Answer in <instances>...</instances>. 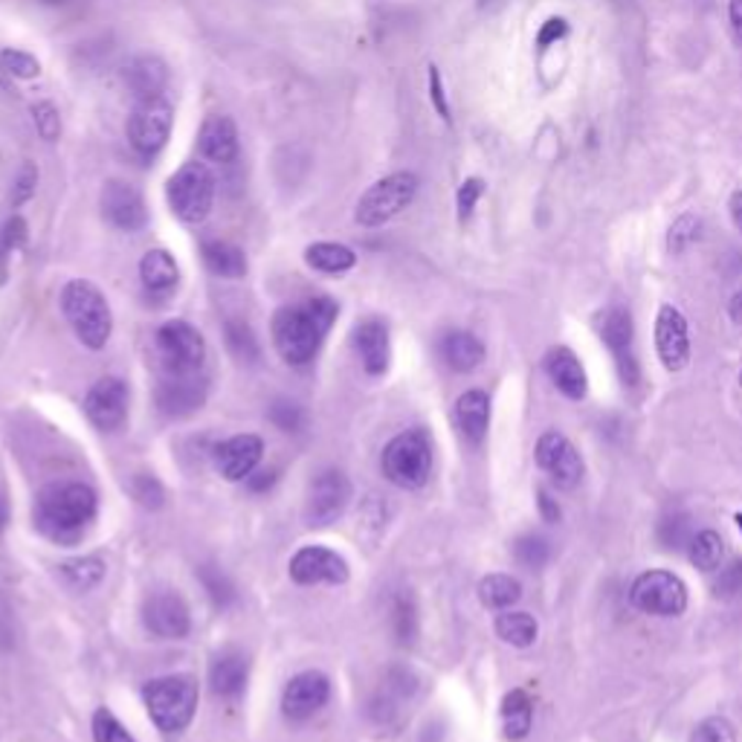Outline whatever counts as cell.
Listing matches in <instances>:
<instances>
[{"label":"cell","mask_w":742,"mask_h":742,"mask_svg":"<svg viewBox=\"0 0 742 742\" xmlns=\"http://www.w3.org/2000/svg\"><path fill=\"white\" fill-rule=\"evenodd\" d=\"M97 494L81 481H53L35 496L33 522L58 545H73L97 519Z\"/></svg>","instance_id":"obj_1"},{"label":"cell","mask_w":742,"mask_h":742,"mask_svg":"<svg viewBox=\"0 0 742 742\" xmlns=\"http://www.w3.org/2000/svg\"><path fill=\"white\" fill-rule=\"evenodd\" d=\"M336 313H340V308L328 296L279 308L273 317V345H276L279 357L290 366L311 363L320 352L325 334L336 322Z\"/></svg>","instance_id":"obj_2"},{"label":"cell","mask_w":742,"mask_h":742,"mask_svg":"<svg viewBox=\"0 0 742 742\" xmlns=\"http://www.w3.org/2000/svg\"><path fill=\"white\" fill-rule=\"evenodd\" d=\"M62 313L70 322L73 334L79 336V343L88 345L90 352H99L108 345L113 334V313L104 294L93 281H67L62 288Z\"/></svg>","instance_id":"obj_3"},{"label":"cell","mask_w":742,"mask_h":742,"mask_svg":"<svg viewBox=\"0 0 742 742\" xmlns=\"http://www.w3.org/2000/svg\"><path fill=\"white\" fill-rule=\"evenodd\" d=\"M148 717L163 734H177L189 728L198 710V682L192 676H163L148 682L143 690Z\"/></svg>","instance_id":"obj_4"},{"label":"cell","mask_w":742,"mask_h":742,"mask_svg":"<svg viewBox=\"0 0 742 742\" xmlns=\"http://www.w3.org/2000/svg\"><path fill=\"white\" fill-rule=\"evenodd\" d=\"M380 470H384V476L395 487H403V490L423 487L432 470L430 439L421 430H407L395 435L386 444L384 458H380Z\"/></svg>","instance_id":"obj_5"},{"label":"cell","mask_w":742,"mask_h":742,"mask_svg":"<svg viewBox=\"0 0 742 742\" xmlns=\"http://www.w3.org/2000/svg\"><path fill=\"white\" fill-rule=\"evenodd\" d=\"M168 207L184 224L207 221L215 203V177L203 163H184L175 175L168 177Z\"/></svg>","instance_id":"obj_6"},{"label":"cell","mask_w":742,"mask_h":742,"mask_svg":"<svg viewBox=\"0 0 742 742\" xmlns=\"http://www.w3.org/2000/svg\"><path fill=\"white\" fill-rule=\"evenodd\" d=\"M418 195V177L412 171H395L389 177H380L377 184L366 189V195L357 203L359 226H384L391 218H398L403 209L416 200Z\"/></svg>","instance_id":"obj_7"},{"label":"cell","mask_w":742,"mask_h":742,"mask_svg":"<svg viewBox=\"0 0 742 742\" xmlns=\"http://www.w3.org/2000/svg\"><path fill=\"white\" fill-rule=\"evenodd\" d=\"M157 357L166 375H198L207 359V343L198 328L171 320L157 331Z\"/></svg>","instance_id":"obj_8"},{"label":"cell","mask_w":742,"mask_h":742,"mask_svg":"<svg viewBox=\"0 0 742 742\" xmlns=\"http://www.w3.org/2000/svg\"><path fill=\"white\" fill-rule=\"evenodd\" d=\"M171 122H175V113L163 97L136 102L129 117V140L134 152L143 157H157L171 136Z\"/></svg>","instance_id":"obj_9"},{"label":"cell","mask_w":742,"mask_h":742,"mask_svg":"<svg viewBox=\"0 0 742 742\" xmlns=\"http://www.w3.org/2000/svg\"><path fill=\"white\" fill-rule=\"evenodd\" d=\"M632 603L641 612L662 614V618H676L687 609V589L671 572H646L632 583L630 591Z\"/></svg>","instance_id":"obj_10"},{"label":"cell","mask_w":742,"mask_h":742,"mask_svg":"<svg viewBox=\"0 0 742 742\" xmlns=\"http://www.w3.org/2000/svg\"><path fill=\"white\" fill-rule=\"evenodd\" d=\"M352 502V481L343 470H322L311 481L308 502H304V519L308 525L325 528L343 517L345 508Z\"/></svg>","instance_id":"obj_11"},{"label":"cell","mask_w":742,"mask_h":742,"mask_svg":"<svg viewBox=\"0 0 742 742\" xmlns=\"http://www.w3.org/2000/svg\"><path fill=\"white\" fill-rule=\"evenodd\" d=\"M600 340L607 343V348L612 352L614 366H618V375H621L623 386L639 384V354H635V325H632V317L627 308H609L603 317H600Z\"/></svg>","instance_id":"obj_12"},{"label":"cell","mask_w":742,"mask_h":742,"mask_svg":"<svg viewBox=\"0 0 742 742\" xmlns=\"http://www.w3.org/2000/svg\"><path fill=\"white\" fill-rule=\"evenodd\" d=\"M290 580L299 583V586H343L348 580V563H345L343 554L325 549V545H304L290 557Z\"/></svg>","instance_id":"obj_13"},{"label":"cell","mask_w":742,"mask_h":742,"mask_svg":"<svg viewBox=\"0 0 742 742\" xmlns=\"http://www.w3.org/2000/svg\"><path fill=\"white\" fill-rule=\"evenodd\" d=\"M143 621L152 635L166 641H180L192 630V614L186 600L171 589L152 591L143 603Z\"/></svg>","instance_id":"obj_14"},{"label":"cell","mask_w":742,"mask_h":742,"mask_svg":"<svg viewBox=\"0 0 742 742\" xmlns=\"http://www.w3.org/2000/svg\"><path fill=\"white\" fill-rule=\"evenodd\" d=\"M85 416L102 432L120 430L129 418V386L120 377H102L85 398Z\"/></svg>","instance_id":"obj_15"},{"label":"cell","mask_w":742,"mask_h":742,"mask_svg":"<svg viewBox=\"0 0 742 742\" xmlns=\"http://www.w3.org/2000/svg\"><path fill=\"white\" fill-rule=\"evenodd\" d=\"M328 696H331V682H328L325 673L304 671L290 678L288 687H285L281 713L290 722H304V719H311L313 713H320L325 708Z\"/></svg>","instance_id":"obj_16"},{"label":"cell","mask_w":742,"mask_h":742,"mask_svg":"<svg viewBox=\"0 0 742 742\" xmlns=\"http://www.w3.org/2000/svg\"><path fill=\"white\" fill-rule=\"evenodd\" d=\"M102 215L120 232H140L148 224L145 198L125 180H108L102 189Z\"/></svg>","instance_id":"obj_17"},{"label":"cell","mask_w":742,"mask_h":742,"mask_svg":"<svg viewBox=\"0 0 742 742\" xmlns=\"http://www.w3.org/2000/svg\"><path fill=\"white\" fill-rule=\"evenodd\" d=\"M536 464L549 473L560 487H575L583 479V462L575 444L560 435V432H545L536 441Z\"/></svg>","instance_id":"obj_18"},{"label":"cell","mask_w":742,"mask_h":742,"mask_svg":"<svg viewBox=\"0 0 742 742\" xmlns=\"http://www.w3.org/2000/svg\"><path fill=\"white\" fill-rule=\"evenodd\" d=\"M209 384L200 375H166L157 386V407L168 418H186L207 403Z\"/></svg>","instance_id":"obj_19"},{"label":"cell","mask_w":742,"mask_h":742,"mask_svg":"<svg viewBox=\"0 0 742 742\" xmlns=\"http://www.w3.org/2000/svg\"><path fill=\"white\" fill-rule=\"evenodd\" d=\"M655 348L667 372H682L690 359L687 322L673 304H662V311L655 317Z\"/></svg>","instance_id":"obj_20"},{"label":"cell","mask_w":742,"mask_h":742,"mask_svg":"<svg viewBox=\"0 0 742 742\" xmlns=\"http://www.w3.org/2000/svg\"><path fill=\"white\" fill-rule=\"evenodd\" d=\"M262 453L264 444L258 435H232L215 447V467L226 481H244L250 473H256Z\"/></svg>","instance_id":"obj_21"},{"label":"cell","mask_w":742,"mask_h":742,"mask_svg":"<svg viewBox=\"0 0 742 742\" xmlns=\"http://www.w3.org/2000/svg\"><path fill=\"white\" fill-rule=\"evenodd\" d=\"M122 85L134 93L136 102L163 97V90L168 88L166 62H163L160 56H152V53L129 58V62L122 65Z\"/></svg>","instance_id":"obj_22"},{"label":"cell","mask_w":742,"mask_h":742,"mask_svg":"<svg viewBox=\"0 0 742 742\" xmlns=\"http://www.w3.org/2000/svg\"><path fill=\"white\" fill-rule=\"evenodd\" d=\"M198 145L200 154H203L207 160L221 163V166L232 163L241 152L235 122H232L230 117H224V113H212V117H207V122L200 125Z\"/></svg>","instance_id":"obj_23"},{"label":"cell","mask_w":742,"mask_h":742,"mask_svg":"<svg viewBox=\"0 0 742 742\" xmlns=\"http://www.w3.org/2000/svg\"><path fill=\"white\" fill-rule=\"evenodd\" d=\"M250 662L241 650H221L209 664V687L221 699H239L247 687Z\"/></svg>","instance_id":"obj_24"},{"label":"cell","mask_w":742,"mask_h":742,"mask_svg":"<svg viewBox=\"0 0 742 742\" xmlns=\"http://www.w3.org/2000/svg\"><path fill=\"white\" fill-rule=\"evenodd\" d=\"M545 368H549L551 380L557 384V389L572 400H583L586 391H589V380H586V372H583L580 359L572 348L566 345H557L545 354Z\"/></svg>","instance_id":"obj_25"},{"label":"cell","mask_w":742,"mask_h":742,"mask_svg":"<svg viewBox=\"0 0 742 742\" xmlns=\"http://www.w3.org/2000/svg\"><path fill=\"white\" fill-rule=\"evenodd\" d=\"M354 345H357L359 359H363V368L368 375H384L389 368V328L380 320H366L359 322L357 331H354Z\"/></svg>","instance_id":"obj_26"},{"label":"cell","mask_w":742,"mask_h":742,"mask_svg":"<svg viewBox=\"0 0 742 742\" xmlns=\"http://www.w3.org/2000/svg\"><path fill=\"white\" fill-rule=\"evenodd\" d=\"M140 279H143L148 294L166 296L177 288L180 281V267L168 250H148L140 262Z\"/></svg>","instance_id":"obj_27"},{"label":"cell","mask_w":742,"mask_h":742,"mask_svg":"<svg viewBox=\"0 0 742 742\" xmlns=\"http://www.w3.org/2000/svg\"><path fill=\"white\" fill-rule=\"evenodd\" d=\"M455 421L473 444H479L490 423V398L479 389L464 391L462 398L455 400Z\"/></svg>","instance_id":"obj_28"},{"label":"cell","mask_w":742,"mask_h":742,"mask_svg":"<svg viewBox=\"0 0 742 742\" xmlns=\"http://www.w3.org/2000/svg\"><path fill=\"white\" fill-rule=\"evenodd\" d=\"M441 357L453 372H473L485 359V345L470 331H450L441 340Z\"/></svg>","instance_id":"obj_29"},{"label":"cell","mask_w":742,"mask_h":742,"mask_svg":"<svg viewBox=\"0 0 742 742\" xmlns=\"http://www.w3.org/2000/svg\"><path fill=\"white\" fill-rule=\"evenodd\" d=\"M200 253H203V264L209 267V273H215L221 279H241L247 273L244 250L230 244V241H207Z\"/></svg>","instance_id":"obj_30"},{"label":"cell","mask_w":742,"mask_h":742,"mask_svg":"<svg viewBox=\"0 0 742 742\" xmlns=\"http://www.w3.org/2000/svg\"><path fill=\"white\" fill-rule=\"evenodd\" d=\"M304 262L311 264L313 270L328 273V276H343L357 264L354 250H348L345 244H336V241H317L311 247L304 250Z\"/></svg>","instance_id":"obj_31"},{"label":"cell","mask_w":742,"mask_h":742,"mask_svg":"<svg viewBox=\"0 0 742 742\" xmlns=\"http://www.w3.org/2000/svg\"><path fill=\"white\" fill-rule=\"evenodd\" d=\"M531 699H528L525 690H511V694L502 699V731L508 740H525L528 731H531Z\"/></svg>","instance_id":"obj_32"},{"label":"cell","mask_w":742,"mask_h":742,"mask_svg":"<svg viewBox=\"0 0 742 742\" xmlns=\"http://www.w3.org/2000/svg\"><path fill=\"white\" fill-rule=\"evenodd\" d=\"M522 598V586L511 575H487L479 583V600L487 609H511Z\"/></svg>","instance_id":"obj_33"},{"label":"cell","mask_w":742,"mask_h":742,"mask_svg":"<svg viewBox=\"0 0 742 742\" xmlns=\"http://www.w3.org/2000/svg\"><path fill=\"white\" fill-rule=\"evenodd\" d=\"M496 635L511 646H531L536 641V621L528 612L502 609L496 618Z\"/></svg>","instance_id":"obj_34"},{"label":"cell","mask_w":742,"mask_h":742,"mask_svg":"<svg viewBox=\"0 0 742 742\" xmlns=\"http://www.w3.org/2000/svg\"><path fill=\"white\" fill-rule=\"evenodd\" d=\"M58 572H62V577H65L70 589L88 591L104 577V560H99V557L67 560V563L58 566Z\"/></svg>","instance_id":"obj_35"},{"label":"cell","mask_w":742,"mask_h":742,"mask_svg":"<svg viewBox=\"0 0 742 742\" xmlns=\"http://www.w3.org/2000/svg\"><path fill=\"white\" fill-rule=\"evenodd\" d=\"M726 557V543L717 531H702L690 540V563L702 572H717Z\"/></svg>","instance_id":"obj_36"},{"label":"cell","mask_w":742,"mask_h":742,"mask_svg":"<svg viewBox=\"0 0 742 742\" xmlns=\"http://www.w3.org/2000/svg\"><path fill=\"white\" fill-rule=\"evenodd\" d=\"M224 334L226 345H230V352L235 359H241V363H256V359L262 357L256 334H253V328L244 320H226Z\"/></svg>","instance_id":"obj_37"},{"label":"cell","mask_w":742,"mask_h":742,"mask_svg":"<svg viewBox=\"0 0 742 742\" xmlns=\"http://www.w3.org/2000/svg\"><path fill=\"white\" fill-rule=\"evenodd\" d=\"M26 241V221L24 218H9L3 230H0V281H7L9 264L15 258V253L24 247Z\"/></svg>","instance_id":"obj_38"},{"label":"cell","mask_w":742,"mask_h":742,"mask_svg":"<svg viewBox=\"0 0 742 742\" xmlns=\"http://www.w3.org/2000/svg\"><path fill=\"white\" fill-rule=\"evenodd\" d=\"M699 235H702V218L685 212L673 221L671 232H667V247H671V253H685L690 244L699 241Z\"/></svg>","instance_id":"obj_39"},{"label":"cell","mask_w":742,"mask_h":742,"mask_svg":"<svg viewBox=\"0 0 742 742\" xmlns=\"http://www.w3.org/2000/svg\"><path fill=\"white\" fill-rule=\"evenodd\" d=\"M513 554H517L519 566L543 568L551 557V545L545 536L528 534V536H519L517 545H513Z\"/></svg>","instance_id":"obj_40"},{"label":"cell","mask_w":742,"mask_h":742,"mask_svg":"<svg viewBox=\"0 0 742 742\" xmlns=\"http://www.w3.org/2000/svg\"><path fill=\"white\" fill-rule=\"evenodd\" d=\"M391 627H395V635H398L400 644H412L418 632V618H416V603L400 595L395 603H391Z\"/></svg>","instance_id":"obj_41"},{"label":"cell","mask_w":742,"mask_h":742,"mask_svg":"<svg viewBox=\"0 0 742 742\" xmlns=\"http://www.w3.org/2000/svg\"><path fill=\"white\" fill-rule=\"evenodd\" d=\"M0 70L12 79H35L41 73V62L26 49H0Z\"/></svg>","instance_id":"obj_42"},{"label":"cell","mask_w":742,"mask_h":742,"mask_svg":"<svg viewBox=\"0 0 742 742\" xmlns=\"http://www.w3.org/2000/svg\"><path fill=\"white\" fill-rule=\"evenodd\" d=\"M694 531H690V517L685 513H673V517L662 519V528H658V540H662L664 549H685L694 540Z\"/></svg>","instance_id":"obj_43"},{"label":"cell","mask_w":742,"mask_h":742,"mask_svg":"<svg viewBox=\"0 0 742 742\" xmlns=\"http://www.w3.org/2000/svg\"><path fill=\"white\" fill-rule=\"evenodd\" d=\"M93 742H136L131 731L108 708L93 713Z\"/></svg>","instance_id":"obj_44"},{"label":"cell","mask_w":742,"mask_h":742,"mask_svg":"<svg viewBox=\"0 0 742 742\" xmlns=\"http://www.w3.org/2000/svg\"><path fill=\"white\" fill-rule=\"evenodd\" d=\"M131 494H134V499L143 508H148V511H157L163 505V499H166V490H163V485L154 476H148V473H140V476H134L131 479Z\"/></svg>","instance_id":"obj_45"},{"label":"cell","mask_w":742,"mask_h":742,"mask_svg":"<svg viewBox=\"0 0 742 742\" xmlns=\"http://www.w3.org/2000/svg\"><path fill=\"white\" fill-rule=\"evenodd\" d=\"M200 580H203V586H207V591L212 595V600H215L218 607H226V603L235 598V586H232L230 577H226L221 568L203 566L200 568Z\"/></svg>","instance_id":"obj_46"},{"label":"cell","mask_w":742,"mask_h":742,"mask_svg":"<svg viewBox=\"0 0 742 742\" xmlns=\"http://www.w3.org/2000/svg\"><path fill=\"white\" fill-rule=\"evenodd\" d=\"M690 742H737L734 726L722 717H710L705 722H699Z\"/></svg>","instance_id":"obj_47"},{"label":"cell","mask_w":742,"mask_h":742,"mask_svg":"<svg viewBox=\"0 0 742 742\" xmlns=\"http://www.w3.org/2000/svg\"><path fill=\"white\" fill-rule=\"evenodd\" d=\"M270 421L276 423L281 432H299L304 423L302 407H296L294 400H273Z\"/></svg>","instance_id":"obj_48"},{"label":"cell","mask_w":742,"mask_h":742,"mask_svg":"<svg viewBox=\"0 0 742 742\" xmlns=\"http://www.w3.org/2000/svg\"><path fill=\"white\" fill-rule=\"evenodd\" d=\"M485 195V184L479 177H467L462 186H458V195H455V207H458V221H470L473 209L479 203V198Z\"/></svg>","instance_id":"obj_49"},{"label":"cell","mask_w":742,"mask_h":742,"mask_svg":"<svg viewBox=\"0 0 742 742\" xmlns=\"http://www.w3.org/2000/svg\"><path fill=\"white\" fill-rule=\"evenodd\" d=\"M33 117H35V129H38L41 140H47V143L58 140V134H62V120H58L56 104L38 102L33 108Z\"/></svg>","instance_id":"obj_50"},{"label":"cell","mask_w":742,"mask_h":742,"mask_svg":"<svg viewBox=\"0 0 742 742\" xmlns=\"http://www.w3.org/2000/svg\"><path fill=\"white\" fill-rule=\"evenodd\" d=\"M713 591H717V598H737L742 591V563L737 560V563H731L728 568H722L717 577V583H713Z\"/></svg>","instance_id":"obj_51"},{"label":"cell","mask_w":742,"mask_h":742,"mask_svg":"<svg viewBox=\"0 0 742 742\" xmlns=\"http://www.w3.org/2000/svg\"><path fill=\"white\" fill-rule=\"evenodd\" d=\"M35 184H38V168H35V166H24V171L18 175L15 198H12V203H15V207H21V203H26V200L33 198V195H35Z\"/></svg>","instance_id":"obj_52"},{"label":"cell","mask_w":742,"mask_h":742,"mask_svg":"<svg viewBox=\"0 0 742 742\" xmlns=\"http://www.w3.org/2000/svg\"><path fill=\"white\" fill-rule=\"evenodd\" d=\"M566 33H568L566 18H549L543 24V30H540V35H536V44H540V47H551V44H557L560 38H566Z\"/></svg>","instance_id":"obj_53"},{"label":"cell","mask_w":742,"mask_h":742,"mask_svg":"<svg viewBox=\"0 0 742 742\" xmlns=\"http://www.w3.org/2000/svg\"><path fill=\"white\" fill-rule=\"evenodd\" d=\"M430 93H432V104H435V111L441 113V120L450 122V108H447V97H444V85H441L439 67H430Z\"/></svg>","instance_id":"obj_54"},{"label":"cell","mask_w":742,"mask_h":742,"mask_svg":"<svg viewBox=\"0 0 742 742\" xmlns=\"http://www.w3.org/2000/svg\"><path fill=\"white\" fill-rule=\"evenodd\" d=\"M540 513L545 522H560V505L557 499H551L549 490H540Z\"/></svg>","instance_id":"obj_55"},{"label":"cell","mask_w":742,"mask_h":742,"mask_svg":"<svg viewBox=\"0 0 742 742\" xmlns=\"http://www.w3.org/2000/svg\"><path fill=\"white\" fill-rule=\"evenodd\" d=\"M247 481H250V490H253V494H262V490H267V487H273V481H276V473H273V470L250 473Z\"/></svg>","instance_id":"obj_56"},{"label":"cell","mask_w":742,"mask_h":742,"mask_svg":"<svg viewBox=\"0 0 742 742\" xmlns=\"http://www.w3.org/2000/svg\"><path fill=\"white\" fill-rule=\"evenodd\" d=\"M728 18H731L734 35L742 41V0H731V3H728Z\"/></svg>","instance_id":"obj_57"},{"label":"cell","mask_w":742,"mask_h":742,"mask_svg":"<svg viewBox=\"0 0 742 742\" xmlns=\"http://www.w3.org/2000/svg\"><path fill=\"white\" fill-rule=\"evenodd\" d=\"M728 209H731L734 226L740 230V235H742V189H737V192L731 195V200H728Z\"/></svg>","instance_id":"obj_58"},{"label":"cell","mask_w":742,"mask_h":742,"mask_svg":"<svg viewBox=\"0 0 742 742\" xmlns=\"http://www.w3.org/2000/svg\"><path fill=\"white\" fill-rule=\"evenodd\" d=\"M731 320H734L737 325H742V290L731 299Z\"/></svg>","instance_id":"obj_59"},{"label":"cell","mask_w":742,"mask_h":742,"mask_svg":"<svg viewBox=\"0 0 742 742\" xmlns=\"http://www.w3.org/2000/svg\"><path fill=\"white\" fill-rule=\"evenodd\" d=\"M41 7H67L70 0H38Z\"/></svg>","instance_id":"obj_60"},{"label":"cell","mask_w":742,"mask_h":742,"mask_svg":"<svg viewBox=\"0 0 742 742\" xmlns=\"http://www.w3.org/2000/svg\"><path fill=\"white\" fill-rule=\"evenodd\" d=\"M3 525H7V502L0 499V531H3Z\"/></svg>","instance_id":"obj_61"},{"label":"cell","mask_w":742,"mask_h":742,"mask_svg":"<svg viewBox=\"0 0 742 742\" xmlns=\"http://www.w3.org/2000/svg\"><path fill=\"white\" fill-rule=\"evenodd\" d=\"M737 525H740V531H742V513H737Z\"/></svg>","instance_id":"obj_62"},{"label":"cell","mask_w":742,"mask_h":742,"mask_svg":"<svg viewBox=\"0 0 742 742\" xmlns=\"http://www.w3.org/2000/svg\"><path fill=\"white\" fill-rule=\"evenodd\" d=\"M0 85H7V79H3V73H0Z\"/></svg>","instance_id":"obj_63"},{"label":"cell","mask_w":742,"mask_h":742,"mask_svg":"<svg viewBox=\"0 0 742 742\" xmlns=\"http://www.w3.org/2000/svg\"><path fill=\"white\" fill-rule=\"evenodd\" d=\"M740 384H742V375H740Z\"/></svg>","instance_id":"obj_64"}]
</instances>
